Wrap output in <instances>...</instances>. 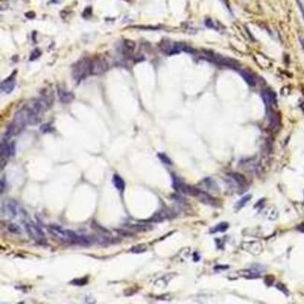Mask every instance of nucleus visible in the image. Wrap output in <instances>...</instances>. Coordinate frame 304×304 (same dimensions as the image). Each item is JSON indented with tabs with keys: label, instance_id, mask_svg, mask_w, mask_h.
I'll return each mask as SVG.
<instances>
[{
	"label": "nucleus",
	"instance_id": "f257e3e1",
	"mask_svg": "<svg viewBox=\"0 0 304 304\" xmlns=\"http://www.w3.org/2000/svg\"><path fill=\"white\" fill-rule=\"evenodd\" d=\"M48 231L50 232L51 236H54L56 240H58L59 242H64V243L76 244L77 239L79 236V235L76 234L74 231L63 229L61 227L54 226V225L48 227Z\"/></svg>",
	"mask_w": 304,
	"mask_h": 304
},
{
	"label": "nucleus",
	"instance_id": "f03ea898",
	"mask_svg": "<svg viewBox=\"0 0 304 304\" xmlns=\"http://www.w3.org/2000/svg\"><path fill=\"white\" fill-rule=\"evenodd\" d=\"M89 74H91V61L88 59L79 61L72 67V77L77 83L82 82Z\"/></svg>",
	"mask_w": 304,
	"mask_h": 304
},
{
	"label": "nucleus",
	"instance_id": "7ed1b4c3",
	"mask_svg": "<svg viewBox=\"0 0 304 304\" xmlns=\"http://www.w3.org/2000/svg\"><path fill=\"white\" fill-rule=\"evenodd\" d=\"M173 187H174L175 190L178 191L179 193H182L183 195H187V196H192L195 198H196V196L199 191V189L194 187V186H191V185H186V183H183L174 177H173Z\"/></svg>",
	"mask_w": 304,
	"mask_h": 304
},
{
	"label": "nucleus",
	"instance_id": "20e7f679",
	"mask_svg": "<svg viewBox=\"0 0 304 304\" xmlns=\"http://www.w3.org/2000/svg\"><path fill=\"white\" fill-rule=\"evenodd\" d=\"M25 228L26 232L28 233V235H29L33 240H38V242H41V240H44L43 231L34 223L25 222Z\"/></svg>",
	"mask_w": 304,
	"mask_h": 304
},
{
	"label": "nucleus",
	"instance_id": "39448f33",
	"mask_svg": "<svg viewBox=\"0 0 304 304\" xmlns=\"http://www.w3.org/2000/svg\"><path fill=\"white\" fill-rule=\"evenodd\" d=\"M108 69V64L104 59L96 58L91 61V74H98L104 73Z\"/></svg>",
	"mask_w": 304,
	"mask_h": 304
},
{
	"label": "nucleus",
	"instance_id": "423d86ee",
	"mask_svg": "<svg viewBox=\"0 0 304 304\" xmlns=\"http://www.w3.org/2000/svg\"><path fill=\"white\" fill-rule=\"evenodd\" d=\"M17 74V71L15 70L13 72V74H11L9 77H8L6 80L1 83V90L2 92L6 94H10L15 88L16 85V80H15V76Z\"/></svg>",
	"mask_w": 304,
	"mask_h": 304
},
{
	"label": "nucleus",
	"instance_id": "0eeeda50",
	"mask_svg": "<svg viewBox=\"0 0 304 304\" xmlns=\"http://www.w3.org/2000/svg\"><path fill=\"white\" fill-rule=\"evenodd\" d=\"M57 96H58V98L62 103H70L72 102V100L74 99V96L70 92L67 91L66 89L62 88V87H58L57 88Z\"/></svg>",
	"mask_w": 304,
	"mask_h": 304
},
{
	"label": "nucleus",
	"instance_id": "6e6552de",
	"mask_svg": "<svg viewBox=\"0 0 304 304\" xmlns=\"http://www.w3.org/2000/svg\"><path fill=\"white\" fill-rule=\"evenodd\" d=\"M196 198L199 200L200 202H202L206 205H211V206H214L216 204V200L211 197L210 196L209 194H207L206 192L202 191V190H200L199 189V191L198 193V195L196 196Z\"/></svg>",
	"mask_w": 304,
	"mask_h": 304
},
{
	"label": "nucleus",
	"instance_id": "1a4fd4ad",
	"mask_svg": "<svg viewBox=\"0 0 304 304\" xmlns=\"http://www.w3.org/2000/svg\"><path fill=\"white\" fill-rule=\"evenodd\" d=\"M262 98L267 107H271L276 103V96H275V94L269 90H265L262 92Z\"/></svg>",
	"mask_w": 304,
	"mask_h": 304
},
{
	"label": "nucleus",
	"instance_id": "9d476101",
	"mask_svg": "<svg viewBox=\"0 0 304 304\" xmlns=\"http://www.w3.org/2000/svg\"><path fill=\"white\" fill-rule=\"evenodd\" d=\"M170 215H171L170 213H169L168 211H166V210H161L160 211H158V213H156L154 215H153L152 218L150 219V221H152V222H156V223L162 222V221H164L165 219H167V218H169Z\"/></svg>",
	"mask_w": 304,
	"mask_h": 304
},
{
	"label": "nucleus",
	"instance_id": "9b49d317",
	"mask_svg": "<svg viewBox=\"0 0 304 304\" xmlns=\"http://www.w3.org/2000/svg\"><path fill=\"white\" fill-rule=\"evenodd\" d=\"M130 230L134 232H147L153 229V227L151 225H144V224H140V225H132L128 227Z\"/></svg>",
	"mask_w": 304,
	"mask_h": 304
},
{
	"label": "nucleus",
	"instance_id": "f8f14e48",
	"mask_svg": "<svg viewBox=\"0 0 304 304\" xmlns=\"http://www.w3.org/2000/svg\"><path fill=\"white\" fill-rule=\"evenodd\" d=\"M112 182H113L114 186H115V188L117 189V190H119L120 192H123L124 190V187H125L124 182L122 179V177H120L118 174H114L113 175Z\"/></svg>",
	"mask_w": 304,
	"mask_h": 304
},
{
	"label": "nucleus",
	"instance_id": "ddd939ff",
	"mask_svg": "<svg viewBox=\"0 0 304 304\" xmlns=\"http://www.w3.org/2000/svg\"><path fill=\"white\" fill-rule=\"evenodd\" d=\"M240 276H242L243 278H247V279H253V278H258L259 277V273L257 272L256 271H253V269H243V271H240L238 272Z\"/></svg>",
	"mask_w": 304,
	"mask_h": 304
},
{
	"label": "nucleus",
	"instance_id": "4468645a",
	"mask_svg": "<svg viewBox=\"0 0 304 304\" xmlns=\"http://www.w3.org/2000/svg\"><path fill=\"white\" fill-rule=\"evenodd\" d=\"M240 75H242V77L244 79V81L247 83L250 86H255L256 85V79L251 73H249L247 71H240Z\"/></svg>",
	"mask_w": 304,
	"mask_h": 304
},
{
	"label": "nucleus",
	"instance_id": "2eb2a0df",
	"mask_svg": "<svg viewBox=\"0 0 304 304\" xmlns=\"http://www.w3.org/2000/svg\"><path fill=\"white\" fill-rule=\"evenodd\" d=\"M229 177H230L231 179L240 186H242L246 183V179L244 178V176H242L240 173H230L229 174Z\"/></svg>",
	"mask_w": 304,
	"mask_h": 304
},
{
	"label": "nucleus",
	"instance_id": "dca6fc26",
	"mask_svg": "<svg viewBox=\"0 0 304 304\" xmlns=\"http://www.w3.org/2000/svg\"><path fill=\"white\" fill-rule=\"evenodd\" d=\"M92 242H92V240H91L90 237L84 236V235H79L76 244L83 245V246H90L92 244Z\"/></svg>",
	"mask_w": 304,
	"mask_h": 304
},
{
	"label": "nucleus",
	"instance_id": "f3484780",
	"mask_svg": "<svg viewBox=\"0 0 304 304\" xmlns=\"http://www.w3.org/2000/svg\"><path fill=\"white\" fill-rule=\"evenodd\" d=\"M228 228V224L227 223H220L216 225L214 227L211 228L210 233L214 234V233H217V232H225L227 229Z\"/></svg>",
	"mask_w": 304,
	"mask_h": 304
},
{
	"label": "nucleus",
	"instance_id": "a211bd4d",
	"mask_svg": "<svg viewBox=\"0 0 304 304\" xmlns=\"http://www.w3.org/2000/svg\"><path fill=\"white\" fill-rule=\"evenodd\" d=\"M5 209H6V213L9 214V215L11 216H15L16 214H17V211H16V205L13 201H10V202H8V203H6L5 205Z\"/></svg>",
	"mask_w": 304,
	"mask_h": 304
},
{
	"label": "nucleus",
	"instance_id": "6ab92c4d",
	"mask_svg": "<svg viewBox=\"0 0 304 304\" xmlns=\"http://www.w3.org/2000/svg\"><path fill=\"white\" fill-rule=\"evenodd\" d=\"M146 251H147V245L144 243L135 245L130 249V252H132L133 254H141V253H144V252H146Z\"/></svg>",
	"mask_w": 304,
	"mask_h": 304
},
{
	"label": "nucleus",
	"instance_id": "aec40b11",
	"mask_svg": "<svg viewBox=\"0 0 304 304\" xmlns=\"http://www.w3.org/2000/svg\"><path fill=\"white\" fill-rule=\"evenodd\" d=\"M269 124L272 127H276L277 125L279 124V118L276 115V113L274 111H271L269 114Z\"/></svg>",
	"mask_w": 304,
	"mask_h": 304
},
{
	"label": "nucleus",
	"instance_id": "412c9836",
	"mask_svg": "<svg viewBox=\"0 0 304 304\" xmlns=\"http://www.w3.org/2000/svg\"><path fill=\"white\" fill-rule=\"evenodd\" d=\"M8 230L10 233L13 234H21L22 233V228L20 227V226H18L15 223H11L8 226Z\"/></svg>",
	"mask_w": 304,
	"mask_h": 304
},
{
	"label": "nucleus",
	"instance_id": "4be33fe9",
	"mask_svg": "<svg viewBox=\"0 0 304 304\" xmlns=\"http://www.w3.org/2000/svg\"><path fill=\"white\" fill-rule=\"evenodd\" d=\"M250 198H251V195H246V196H244L243 198H240V199L239 200L238 203H237L236 205H235V207H236L237 209L242 208L243 206L249 201Z\"/></svg>",
	"mask_w": 304,
	"mask_h": 304
},
{
	"label": "nucleus",
	"instance_id": "5701e85b",
	"mask_svg": "<svg viewBox=\"0 0 304 304\" xmlns=\"http://www.w3.org/2000/svg\"><path fill=\"white\" fill-rule=\"evenodd\" d=\"M88 283V279L86 277H84V278H81V279H74L73 281H71L70 284H74V285H78V286H83V285H85Z\"/></svg>",
	"mask_w": 304,
	"mask_h": 304
},
{
	"label": "nucleus",
	"instance_id": "b1692460",
	"mask_svg": "<svg viewBox=\"0 0 304 304\" xmlns=\"http://www.w3.org/2000/svg\"><path fill=\"white\" fill-rule=\"evenodd\" d=\"M157 156H158V158L160 159V160H161V161L164 163V164H166V165H171V164H172V162H171V160H170V158L167 156V154H166V153H159L158 154H157Z\"/></svg>",
	"mask_w": 304,
	"mask_h": 304
},
{
	"label": "nucleus",
	"instance_id": "393cba45",
	"mask_svg": "<svg viewBox=\"0 0 304 304\" xmlns=\"http://www.w3.org/2000/svg\"><path fill=\"white\" fill-rule=\"evenodd\" d=\"M203 182L205 183L206 185L208 186V188L210 189H213V190H215V189L217 188V185L216 183L211 179V178H206V179L203 180Z\"/></svg>",
	"mask_w": 304,
	"mask_h": 304
},
{
	"label": "nucleus",
	"instance_id": "a878e982",
	"mask_svg": "<svg viewBox=\"0 0 304 304\" xmlns=\"http://www.w3.org/2000/svg\"><path fill=\"white\" fill-rule=\"evenodd\" d=\"M54 130V129L53 127H51V124H44L41 125V131L42 132V133H51Z\"/></svg>",
	"mask_w": 304,
	"mask_h": 304
},
{
	"label": "nucleus",
	"instance_id": "bb28decb",
	"mask_svg": "<svg viewBox=\"0 0 304 304\" xmlns=\"http://www.w3.org/2000/svg\"><path fill=\"white\" fill-rule=\"evenodd\" d=\"M41 50H39V49H35V51H34L33 53L31 54V55H30V60L33 61V60L37 59L38 57L41 56Z\"/></svg>",
	"mask_w": 304,
	"mask_h": 304
},
{
	"label": "nucleus",
	"instance_id": "cd10ccee",
	"mask_svg": "<svg viewBox=\"0 0 304 304\" xmlns=\"http://www.w3.org/2000/svg\"><path fill=\"white\" fill-rule=\"evenodd\" d=\"M92 14V9L91 7L87 8V9H85L84 10V12H83V17L84 18H88V17Z\"/></svg>",
	"mask_w": 304,
	"mask_h": 304
},
{
	"label": "nucleus",
	"instance_id": "c85d7f7f",
	"mask_svg": "<svg viewBox=\"0 0 304 304\" xmlns=\"http://www.w3.org/2000/svg\"><path fill=\"white\" fill-rule=\"evenodd\" d=\"M205 25H207L208 27H211V28H214V24H213V22H211V19H207V20H206V21H205Z\"/></svg>",
	"mask_w": 304,
	"mask_h": 304
},
{
	"label": "nucleus",
	"instance_id": "c756f323",
	"mask_svg": "<svg viewBox=\"0 0 304 304\" xmlns=\"http://www.w3.org/2000/svg\"><path fill=\"white\" fill-rule=\"evenodd\" d=\"M277 288L280 289L281 291L284 292V293H286V292H287V289H286V288L284 287V285L282 284H277Z\"/></svg>",
	"mask_w": 304,
	"mask_h": 304
},
{
	"label": "nucleus",
	"instance_id": "7c9ffc66",
	"mask_svg": "<svg viewBox=\"0 0 304 304\" xmlns=\"http://www.w3.org/2000/svg\"><path fill=\"white\" fill-rule=\"evenodd\" d=\"M25 16L27 17V18H29V19H33V18H35L36 14H35V12H33V11H29V12H27L25 14Z\"/></svg>",
	"mask_w": 304,
	"mask_h": 304
},
{
	"label": "nucleus",
	"instance_id": "2f4dec72",
	"mask_svg": "<svg viewBox=\"0 0 304 304\" xmlns=\"http://www.w3.org/2000/svg\"><path fill=\"white\" fill-rule=\"evenodd\" d=\"M296 228H297V230H299L300 232L304 233V224H300V225H299Z\"/></svg>",
	"mask_w": 304,
	"mask_h": 304
},
{
	"label": "nucleus",
	"instance_id": "473e14b6",
	"mask_svg": "<svg viewBox=\"0 0 304 304\" xmlns=\"http://www.w3.org/2000/svg\"><path fill=\"white\" fill-rule=\"evenodd\" d=\"M6 183H4V178H2L1 179V193L4 192V189L6 188Z\"/></svg>",
	"mask_w": 304,
	"mask_h": 304
},
{
	"label": "nucleus",
	"instance_id": "72a5a7b5",
	"mask_svg": "<svg viewBox=\"0 0 304 304\" xmlns=\"http://www.w3.org/2000/svg\"><path fill=\"white\" fill-rule=\"evenodd\" d=\"M228 268V266H216L215 268H214V269H227Z\"/></svg>",
	"mask_w": 304,
	"mask_h": 304
}]
</instances>
